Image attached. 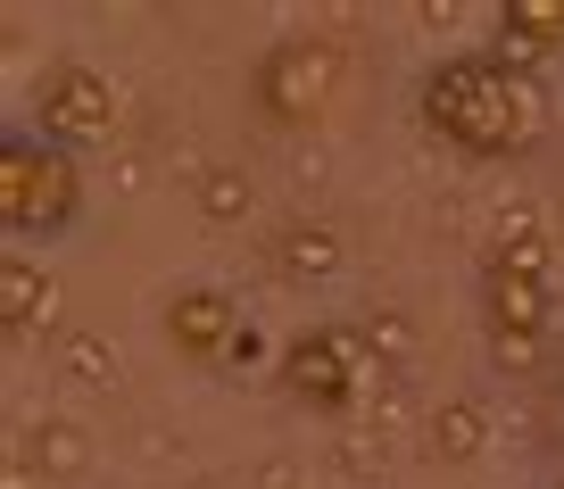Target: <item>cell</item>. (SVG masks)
<instances>
[{"mask_svg":"<svg viewBox=\"0 0 564 489\" xmlns=\"http://www.w3.org/2000/svg\"><path fill=\"white\" fill-rule=\"evenodd\" d=\"M415 108L457 157H523V150H540V133H547L540 75L507 67V58H490V51L441 58V67L423 75Z\"/></svg>","mask_w":564,"mask_h":489,"instance_id":"obj_1","label":"cell"},{"mask_svg":"<svg viewBox=\"0 0 564 489\" xmlns=\"http://www.w3.org/2000/svg\"><path fill=\"white\" fill-rule=\"evenodd\" d=\"M75 208H84L75 150L42 141L34 124H9L0 133V225H9V241H58Z\"/></svg>","mask_w":564,"mask_h":489,"instance_id":"obj_2","label":"cell"},{"mask_svg":"<svg viewBox=\"0 0 564 489\" xmlns=\"http://www.w3.org/2000/svg\"><path fill=\"white\" fill-rule=\"evenodd\" d=\"M373 382H382V349L357 324H307L300 340H282V390L316 415H349Z\"/></svg>","mask_w":564,"mask_h":489,"instance_id":"obj_3","label":"cell"},{"mask_svg":"<svg viewBox=\"0 0 564 489\" xmlns=\"http://www.w3.org/2000/svg\"><path fill=\"white\" fill-rule=\"evenodd\" d=\"M124 117L117 84H108L100 67H84V58H51V67L34 75V133L58 141V150H91V141H108Z\"/></svg>","mask_w":564,"mask_h":489,"instance_id":"obj_4","label":"cell"},{"mask_svg":"<svg viewBox=\"0 0 564 489\" xmlns=\"http://www.w3.org/2000/svg\"><path fill=\"white\" fill-rule=\"evenodd\" d=\"M547 315H556V291H547V265H481V324H490V349L507 373H531V349H540Z\"/></svg>","mask_w":564,"mask_h":489,"instance_id":"obj_5","label":"cell"},{"mask_svg":"<svg viewBox=\"0 0 564 489\" xmlns=\"http://www.w3.org/2000/svg\"><path fill=\"white\" fill-rule=\"evenodd\" d=\"M249 91H258V117L265 124H316L324 108H333L340 91V51L333 42H274V51L258 58V75H249Z\"/></svg>","mask_w":564,"mask_h":489,"instance_id":"obj_6","label":"cell"},{"mask_svg":"<svg viewBox=\"0 0 564 489\" xmlns=\"http://www.w3.org/2000/svg\"><path fill=\"white\" fill-rule=\"evenodd\" d=\"M241 333H249V315H241V298H232L225 282H175V298H166V340H175V357L225 366Z\"/></svg>","mask_w":564,"mask_h":489,"instance_id":"obj_7","label":"cell"},{"mask_svg":"<svg viewBox=\"0 0 564 489\" xmlns=\"http://www.w3.org/2000/svg\"><path fill=\"white\" fill-rule=\"evenodd\" d=\"M547 51H564V0H507V9H498L490 58H507V67L531 75Z\"/></svg>","mask_w":564,"mask_h":489,"instance_id":"obj_8","label":"cell"},{"mask_svg":"<svg viewBox=\"0 0 564 489\" xmlns=\"http://www.w3.org/2000/svg\"><path fill=\"white\" fill-rule=\"evenodd\" d=\"M340 274V232L324 225V216H291V225L274 232V282H333Z\"/></svg>","mask_w":564,"mask_h":489,"instance_id":"obj_9","label":"cell"},{"mask_svg":"<svg viewBox=\"0 0 564 489\" xmlns=\"http://www.w3.org/2000/svg\"><path fill=\"white\" fill-rule=\"evenodd\" d=\"M42 324H51V274H42L25 249H9V258H0V333L25 349Z\"/></svg>","mask_w":564,"mask_h":489,"instance_id":"obj_10","label":"cell"},{"mask_svg":"<svg viewBox=\"0 0 564 489\" xmlns=\"http://www.w3.org/2000/svg\"><path fill=\"white\" fill-rule=\"evenodd\" d=\"M432 448H441V456H474L481 448V406H441V423H432Z\"/></svg>","mask_w":564,"mask_h":489,"instance_id":"obj_11","label":"cell"},{"mask_svg":"<svg viewBox=\"0 0 564 489\" xmlns=\"http://www.w3.org/2000/svg\"><path fill=\"white\" fill-rule=\"evenodd\" d=\"M199 208H208V225H232V216H249V183L225 166V175H208V199H199Z\"/></svg>","mask_w":564,"mask_h":489,"instance_id":"obj_12","label":"cell"},{"mask_svg":"<svg viewBox=\"0 0 564 489\" xmlns=\"http://www.w3.org/2000/svg\"><path fill=\"white\" fill-rule=\"evenodd\" d=\"M258 349H265V340H258V333H241V340H232V357H225V366H232V373H249V366H258Z\"/></svg>","mask_w":564,"mask_h":489,"instance_id":"obj_13","label":"cell"},{"mask_svg":"<svg viewBox=\"0 0 564 489\" xmlns=\"http://www.w3.org/2000/svg\"><path fill=\"white\" fill-rule=\"evenodd\" d=\"M556 489H564V481H556Z\"/></svg>","mask_w":564,"mask_h":489,"instance_id":"obj_14","label":"cell"}]
</instances>
